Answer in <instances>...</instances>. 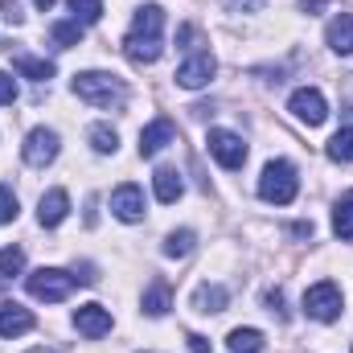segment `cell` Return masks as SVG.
Segmentation results:
<instances>
[{
	"mask_svg": "<svg viewBox=\"0 0 353 353\" xmlns=\"http://www.w3.org/2000/svg\"><path fill=\"white\" fill-rule=\"evenodd\" d=\"M50 33H54V41H58L62 50H70V46H79V41H83V25H79V21H58Z\"/></svg>",
	"mask_w": 353,
	"mask_h": 353,
	"instance_id": "d4e9b609",
	"label": "cell"
},
{
	"mask_svg": "<svg viewBox=\"0 0 353 353\" xmlns=\"http://www.w3.org/2000/svg\"><path fill=\"white\" fill-rule=\"evenodd\" d=\"M226 300H230V296H226V288H222V283H201V288L193 292V308H197V312H205V316H210V312H222V308H226Z\"/></svg>",
	"mask_w": 353,
	"mask_h": 353,
	"instance_id": "e0dca14e",
	"label": "cell"
},
{
	"mask_svg": "<svg viewBox=\"0 0 353 353\" xmlns=\"http://www.w3.org/2000/svg\"><path fill=\"white\" fill-rule=\"evenodd\" d=\"M173 140H176L173 119H165V115H161V119H152V123L140 132V157H157V152H161V148H169Z\"/></svg>",
	"mask_w": 353,
	"mask_h": 353,
	"instance_id": "7c38bea8",
	"label": "cell"
},
{
	"mask_svg": "<svg viewBox=\"0 0 353 353\" xmlns=\"http://www.w3.org/2000/svg\"><path fill=\"white\" fill-rule=\"evenodd\" d=\"M226 4H230L234 12H259V8H263V0H226Z\"/></svg>",
	"mask_w": 353,
	"mask_h": 353,
	"instance_id": "4dcf8cb0",
	"label": "cell"
},
{
	"mask_svg": "<svg viewBox=\"0 0 353 353\" xmlns=\"http://www.w3.org/2000/svg\"><path fill=\"white\" fill-rule=\"evenodd\" d=\"M12 99H17V79H12V74H4V70H0V107H8V103H12Z\"/></svg>",
	"mask_w": 353,
	"mask_h": 353,
	"instance_id": "f1b7e54d",
	"label": "cell"
},
{
	"mask_svg": "<svg viewBox=\"0 0 353 353\" xmlns=\"http://www.w3.org/2000/svg\"><path fill=\"white\" fill-rule=\"evenodd\" d=\"M12 218H17V193L0 185V222H12Z\"/></svg>",
	"mask_w": 353,
	"mask_h": 353,
	"instance_id": "83f0119b",
	"label": "cell"
},
{
	"mask_svg": "<svg viewBox=\"0 0 353 353\" xmlns=\"http://www.w3.org/2000/svg\"><path fill=\"white\" fill-rule=\"evenodd\" d=\"M25 288H29V296H33V300L58 304V300H66V296L74 292V275H70V271H62V267H41V271H33V275L25 279Z\"/></svg>",
	"mask_w": 353,
	"mask_h": 353,
	"instance_id": "3957f363",
	"label": "cell"
},
{
	"mask_svg": "<svg viewBox=\"0 0 353 353\" xmlns=\"http://www.w3.org/2000/svg\"><path fill=\"white\" fill-rule=\"evenodd\" d=\"M0 17H4L8 25H21V21H25V12H21L17 0H0Z\"/></svg>",
	"mask_w": 353,
	"mask_h": 353,
	"instance_id": "f546056e",
	"label": "cell"
},
{
	"mask_svg": "<svg viewBox=\"0 0 353 353\" xmlns=\"http://www.w3.org/2000/svg\"><path fill=\"white\" fill-rule=\"evenodd\" d=\"M329 161H337V165H350L353 161V128H341L333 140H329Z\"/></svg>",
	"mask_w": 353,
	"mask_h": 353,
	"instance_id": "7402d4cb",
	"label": "cell"
},
{
	"mask_svg": "<svg viewBox=\"0 0 353 353\" xmlns=\"http://www.w3.org/2000/svg\"><path fill=\"white\" fill-rule=\"evenodd\" d=\"M111 214L119 218V222H140L144 218V189L140 185H119L115 193H111Z\"/></svg>",
	"mask_w": 353,
	"mask_h": 353,
	"instance_id": "30bf717a",
	"label": "cell"
},
{
	"mask_svg": "<svg viewBox=\"0 0 353 353\" xmlns=\"http://www.w3.org/2000/svg\"><path fill=\"white\" fill-rule=\"evenodd\" d=\"M33 329V312L21 304H0V337H21Z\"/></svg>",
	"mask_w": 353,
	"mask_h": 353,
	"instance_id": "5bb4252c",
	"label": "cell"
},
{
	"mask_svg": "<svg viewBox=\"0 0 353 353\" xmlns=\"http://www.w3.org/2000/svg\"><path fill=\"white\" fill-rule=\"evenodd\" d=\"M21 271H25V251L21 247H4L0 251V279H12Z\"/></svg>",
	"mask_w": 353,
	"mask_h": 353,
	"instance_id": "484cf974",
	"label": "cell"
},
{
	"mask_svg": "<svg viewBox=\"0 0 353 353\" xmlns=\"http://www.w3.org/2000/svg\"><path fill=\"white\" fill-rule=\"evenodd\" d=\"M341 288L333 283V279H321V283H312L308 292H304V312L312 316V321H337L341 316Z\"/></svg>",
	"mask_w": 353,
	"mask_h": 353,
	"instance_id": "277c9868",
	"label": "cell"
},
{
	"mask_svg": "<svg viewBox=\"0 0 353 353\" xmlns=\"http://www.w3.org/2000/svg\"><path fill=\"white\" fill-rule=\"evenodd\" d=\"M288 107H292V115H296L300 123H308V128H316V123L329 119V103H325V94L316 87H300L288 99Z\"/></svg>",
	"mask_w": 353,
	"mask_h": 353,
	"instance_id": "8992f818",
	"label": "cell"
},
{
	"mask_svg": "<svg viewBox=\"0 0 353 353\" xmlns=\"http://www.w3.org/2000/svg\"><path fill=\"white\" fill-rule=\"evenodd\" d=\"M205 144H210V157H214L222 169H243V165H247V144H243V136L214 128Z\"/></svg>",
	"mask_w": 353,
	"mask_h": 353,
	"instance_id": "5b68a950",
	"label": "cell"
},
{
	"mask_svg": "<svg viewBox=\"0 0 353 353\" xmlns=\"http://www.w3.org/2000/svg\"><path fill=\"white\" fill-rule=\"evenodd\" d=\"M214 70H218V62H214L210 54H189V58L176 66V83L185 90H201L214 79Z\"/></svg>",
	"mask_w": 353,
	"mask_h": 353,
	"instance_id": "ba28073f",
	"label": "cell"
},
{
	"mask_svg": "<svg viewBox=\"0 0 353 353\" xmlns=\"http://www.w3.org/2000/svg\"><path fill=\"white\" fill-rule=\"evenodd\" d=\"M33 4H37L41 12H50V8H54V0H33Z\"/></svg>",
	"mask_w": 353,
	"mask_h": 353,
	"instance_id": "e575fe53",
	"label": "cell"
},
{
	"mask_svg": "<svg viewBox=\"0 0 353 353\" xmlns=\"http://www.w3.org/2000/svg\"><path fill=\"white\" fill-rule=\"evenodd\" d=\"M12 70L25 74V79H33V83H50L54 79V62L33 58V54H12Z\"/></svg>",
	"mask_w": 353,
	"mask_h": 353,
	"instance_id": "2e32d148",
	"label": "cell"
},
{
	"mask_svg": "<svg viewBox=\"0 0 353 353\" xmlns=\"http://www.w3.org/2000/svg\"><path fill=\"white\" fill-rule=\"evenodd\" d=\"M152 189H157V201L173 205L176 197L185 193V181H181V173H176V169H157V176H152Z\"/></svg>",
	"mask_w": 353,
	"mask_h": 353,
	"instance_id": "ac0fdd59",
	"label": "cell"
},
{
	"mask_svg": "<svg viewBox=\"0 0 353 353\" xmlns=\"http://www.w3.org/2000/svg\"><path fill=\"white\" fill-rule=\"evenodd\" d=\"M333 234H337L341 243L353 239V189L337 201V210H333Z\"/></svg>",
	"mask_w": 353,
	"mask_h": 353,
	"instance_id": "ffe728a7",
	"label": "cell"
},
{
	"mask_svg": "<svg viewBox=\"0 0 353 353\" xmlns=\"http://www.w3.org/2000/svg\"><path fill=\"white\" fill-rule=\"evenodd\" d=\"M90 148H94V152H103V157H107V152H115V148H119L115 128H111V123H94V128H90Z\"/></svg>",
	"mask_w": 353,
	"mask_h": 353,
	"instance_id": "cb8c5ba5",
	"label": "cell"
},
{
	"mask_svg": "<svg viewBox=\"0 0 353 353\" xmlns=\"http://www.w3.org/2000/svg\"><path fill=\"white\" fill-rule=\"evenodd\" d=\"M54 161H58V132L33 128V132L25 136V165L46 169V165H54Z\"/></svg>",
	"mask_w": 353,
	"mask_h": 353,
	"instance_id": "52a82bcc",
	"label": "cell"
},
{
	"mask_svg": "<svg viewBox=\"0 0 353 353\" xmlns=\"http://www.w3.org/2000/svg\"><path fill=\"white\" fill-rule=\"evenodd\" d=\"M74 94L90 103V107H107V111H119L123 103H128V87L115 79V74H107V70H83V74H74Z\"/></svg>",
	"mask_w": 353,
	"mask_h": 353,
	"instance_id": "6da1fadb",
	"label": "cell"
},
{
	"mask_svg": "<svg viewBox=\"0 0 353 353\" xmlns=\"http://www.w3.org/2000/svg\"><path fill=\"white\" fill-rule=\"evenodd\" d=\"M325 41H329V50H333V54H353V17H350V12H341V17H333V21H329Z\"/></svg>",
	"mask_w": 353,
	"mask_h": 353,
	"instance_id": "9a60e30c",
	"label": "cell"
},
{
	"mask_svg": "<svg viewBox=\"0 0 353 353\" xmlns=\"http://www.w3.org/2000/svg\"><path fill=\"white\" fill-rule=\"evenodd\" d=\"M296 193H300L296 169L288 161H271L263 169V176H259V197L271 201V205H288V201H296Z\"/></svg>",
	"mask_w": 353,
	"mask_h": 353,
	"instance_id": "7a4b0ae2",
	"label": "cell"
},
{
	"mask_svg": "<svg viewBox=\"0 0 353 353\" xmlns=\"http://www.w3.org/2000/svg\"><path fill=\"white\" fill-rule=\"evenodd\" d=\"M193 247H197V234H193V230H173V234L165 239V255H169V259H185Z\"/></svg>",
	"mask_w": 353,
	"mask_h": 353,
	"instance_id": "603a6c76",
	"label": "cell"
},
{
	"mask_svg": "<svg viewBox=\"0 0 353 353\" xmlns=\"http://www.w3.org/2000/svg\"><path fill=\"white\" fill-rule=\"evenodd\" d=\"M29 353H58V350H29Z\"/></svg>",
	"mask_w": 353,
	"mask_h": 353,
	"instance_id": "d590c367",
	"label": "cell"
},
{
	"mask_svg": "<svg viewBox=\"0 0 353 353\" xmlns=\"http://www.w3.org/2000/svg\"><path fill=\"white\" fill-rule=\"evenodd\" d=\"M185 341H189V353H210V341H205V337H197V333H189Z\"/></svg>",
	"mask_w": 353,
	"mask_h": 353,
	"instance_id": "d6a6232c",
	"label": "cell"
},
{
	"mask_svg": "<svg viewBox=\"0 0 353 353\" xmlns=\"http://www.w3.org/2000/svg\"><path fill=\"white\" fill-rule=\"evenodd\" d=\"M70 12L79 25H94L103 17V0H70Z\"/></svg>",
	"mask_w": 353,
	"mask_h": 353,
	"instance_id": "4316f807",
	"label": "cell"
},
{
	"mask_svg": "<svg viewBox=\"0 0 353 353\" xmlns=\"http://www.w3.org/2000/svg\"><path fill=\"white\" fill-rule=\"evenodd\" d=\"M341 94H345V103H350V107H353V74H350V79H345V90H341Z\"/></svg>",
	"mask_w": 353,
	"mask_h": 353,
	"instance_id": "836d02e7",
	"label": "cell"
},
{
	"mask_svg": "<svg viewBox=\"0 0 353 353\" xmlns=\"http://www.w3.org/2000/svg\"><path fill=\"white\" fill-rule=\"evenodd\" d=\"M74 329L90 337V341H99V337H107L111 333V312L103 308V304H83L79 312H74Z\"/></svg>",
	"mask_w": 353,
	"mask_h": 353,
	"instance_id": "8fae6325",
	"label": "cell"
},
{
	"mask_svg": "<svg viewBox=\"0 0 353 353\" xmlns=\"http://www.w3.org/2000/svg\"><path fill=\"white\" fill-rule=\"evenodd\" d=\"M66 214H70V193H66V189H50V193L41 197V205H37V222H41L46 230L62 226Z\"/></svg>",
	"mask_w": 353,
	"mask_h": 353,
	"instance_id": "4fadbf2b",
	"label": "cell"
},
{
	"mask_svg": "<svg viewBox=\"0 0 353 353\" xmlns=\"http://www.w3.org/2000/svg\"><path fill=\"white\" fill-rule=\"evenodd\" d=\"M123 54H128L136 66H152V62L165 54L161 33H132V29H128V37H123Z\"/></svg>",
	"mask_w": 353,
	"mask_h": 353,
	"instance_id": "9c48e42d",
	"label": "cell"
},
{
	"mask_svg": "<svg viewBox=\"0 0 353 353\" xmlns=\"http://www.w3.org/2000/svg\"><path fill=\"white\" fill-rule=\"evenodd\" d=\"M226 345H230V353H263V333L259 329H234L230 337H226Z\"/></svg>",
	"mask_w": 353,
	"mask_h": 353,
	"instance_id": "44dd1931",
	"label": "cell"
},
{
	"mask_svg": "<svg viewBox=\"0 0 353 353\" xmlns=\"http://www.w3.org/2000/svg\"><path fill=\"white\" fill-rule=\"evenodd\" d=\"M267 308L283 316V292H279V288H271V292H267Z\"/></svg>",
	"mask_w": 353,
	"mask_h": 353,
	"instance_id": "1f68e13d",
	"label": "cell"
},
{
	"mask_svg": "<svg viewBox=\"0 0 353 353\" xmlns=\"http://www.w3.org/2000/svg\"><path fill=\"white\" fill-rule=\"evenodd\" d=\"M169 308H173V292H169L165 279H157V283L144 292V312H148V316H165Z\"/></svg>",
	"mask_w": 353,
	"mask_h": 353,
	"instance_id": "d6986e66",
	"label": "cell"
}]
</instances>
